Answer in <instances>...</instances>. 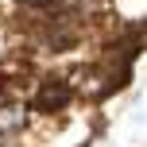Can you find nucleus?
<instances>
[{
    "label": "nucleus",
    "mask_w": 147,
    "mask_h": 147,
    "mask_svg": "<svg viewBox=\"0 0 147 147\" xmlns=\"http://www.w3.org/2000/svg\"><path fill=\"white\" fill-rule=\"evenodd\" d=\"M31 109L23 97H8V101H0V140H20V136H27L31 128Z\"/></svg>",
    "instance_id": "obj_2"
},
{
    "label": "nucleus",
    "mask_w": 147,
    "mask_h": 147,
    "mask_svg": "<svg viewBox=\"0 0 147 147\" xmlns=\"http://www.w3.org/2000/svg\"><path fill=\"white\" fill-rule=\"evenodd\" d=\"M8 97H23V93H20V81H16V74L0 70V101H8Z\"/></svg>",
    "instance_id": "obj_3"
},
{
    "label": "nucleus",
    "mask_w": 147,
    "mask_h": 147,
    "mask_svg": "<svg viewBox=\"0 0 147 147\" xmlns=\"http://www.w3.org/2000/svg\"><path fill=\"white\" fill-rule=\"evenodd\" d=\"M31 109V116H43V120H62L70 116L74 109H78V93H74V85L66 81V74L62 70H51V74H39L35 85H31V93L23 97Z\"/></svg>",
    "instance_id": "obj_1"
}]
</instances>
